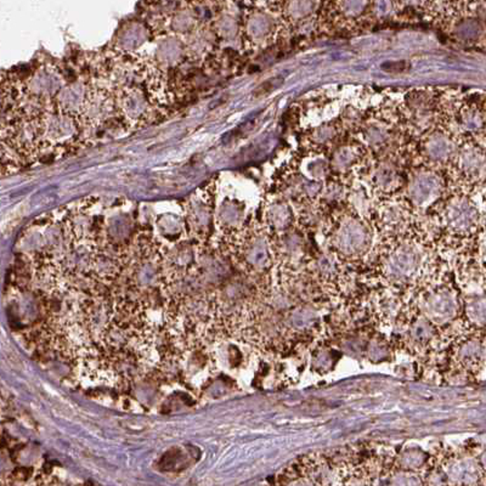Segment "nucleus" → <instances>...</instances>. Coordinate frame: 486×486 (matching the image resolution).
<instances>
[{"mask_svg":"<svg viewBox=\"0 0 486 486\" xmlns=\"http://www.w3.org/2000/svg\"><path fill=\"white\" fill-rule=\"evenodd\" d=\"M419 303L421 315L436 328L452 323L461 310L459 295L447 286L433 288L423 295Z\"/></svg>","mask_w":486,"mask_h":486,"instance_id":"nucleus-1","label":"nucleus"},{"mask_svg":"<svg viewBox=\"0 0 486 486\" xmlns=\"http://www.w3.org/2000/svg\"><path fill=\"white\" fill-rule=\"evenodd\" d=\"M421 264L422 258H419L416 250L409 248L398 250L386 263V278L394 285L410 283L414 278H417Z\"/></svg>","mask_w":486,"mask_h":486,"instance_id":"nucleus-2","label":"nucleus"},{"mask_svg":"<svg viewBox=\"0 0 486 486\" xmlns=\"http://www.w3.org/2000/svg\"><path fill=\"white\" fill-rule=\"evenodd\" d=\"M486 346L480 338L471 337L459 343L454 351V358L461 367L466 370L479 367L485 360Z\"/></svg>","mask_w":486,"mask_h":486,"instance_id":"nucleus-3","label":"nucleus"},{"mask_svg":"<svg viewBox=\"0 0 486 486\" xmlns=\"http://www.w3.org/2000/svg\"><path fill=\"white\" fill-rule=\"evenodd\" d=\"M407 342L412 348L423 349L432 343L436 337V326L422 315L410 325L406 331Z\"/></svg>","mask_w":486,"mask_h":486,"instance_id":"nucleus-4","label":"nucleus"},{"mask_svg":"<svg viewBox=\"0 0 486 486\" xmlns=\"http://www.w3.org/2000/svg\"><path fill=\"white\" fill-rule=\"evenodd\" d=\"M318 311L310 308L309 305L300 306L298 309L293 310L288 318V323L292 330L298 332L309 331L318 323Z\"/></svg>","mask_w":486,"mask_h":486,"instance_id":"nucleus-5","label":"nucleus"},{"mask_svg":"<svg viewBox=\"0 0 486 486\" xmlns=\"http://www.w3.org/2000/svg\"><path fill=\"white\" fill-rule=\"evenodd\" d=\"M466 313L472 325L479 328H486V292L473 295L466 303Z\"/></svg>","mask_w":486,"mask_h":486,"instance_id":"nucleus-6","label":"nucleus"},{"mask_svg":"<svg viewBox=\"0 0 486 486\" xmlns=\"http://www.w3.org/2000/svg\"><path fill=\"white\" fill-rule=\"evenodd\" d=\"M399 469L417 473L427 464V454L419 449H406L396 459Z\"/></svg>","mask_w":486,"mask_h":486,"instance_id":"nucleus-7","label":"nucleus"},{"mask_svg":"<svg viewBox=\"0 0 486 486\" xmlns=\"http://www.w3.org/2000/svg\"><path fill=\"white\" fill-rule=\"evenodd\" d=\"M386 486H426V484L417 473L398 469L388 478Z\"/></svg>","mask_w":486,"mask_h":486,"instance_id":"nucleus-8","label":"nucleus"},{"mask_svg":"<svg viewBox=\"0 0 486 486\" xmlns=\"http://www.w3.org/2000/svg\"><path fill=\"white\" fill-rule=\"evenodd\" d=\"M331 351H328V350H323V351H318V354L315 356L313 359V366L318 371H328V368L331 367L332 363H333V358H332Z\"/></svg>","mask_w":486,"mask_h":486,"instance_id":"nucleus-9","label":"nucleus"},{"mask_svg":"<svg viewBox=\"0 0 486 486\" xmlns=\"http://www.w3.org/2000/svg\"><path fill=\"white\" fill-rule=\"evenodd\" d=\"M282 83H283V79H282V78H271V79H269L266 82L263 83V84L255 91V95H265V94H268L270 91L275 90L276 88L280 87Z\"/></svg>","mask_w":486,"mask_h":486,"instance_id":"nucleus-10","label":"nucleus"},{"mask_svg":"<svg viewBox=\"0 0 486 486\" xmlns=\"http://www.w3.org/2000/svg\"><path fill=\"white\" fill-rule=\"evenodd\" d=\"M288 486H316L313 484L310 479L308 478L302 477L299 479H295V482H292L291 484H288Z\"/></svg>","mask_w":486,"mask_h":486,"instance_id":"nucleus-11","label":"nucleus"},{"mask_svg":"<svg viewBox=\"0 0 486 486\" xmlns=\"http://www.w3.org/2000/svg\"><path fill=\"white\" fill-rule=\"evenodd\" d=\"M478 462H479V464H480V467H482V472L485 473L486 474V451L485 452H482V454H480V457L478 459Z\"/></svg>","mask_w":486,"mask_h":486,"instance_id":"nucleus-12","label":"nucleus"},{"mask_svg":"<svg viewBox=\"0 0 486 486\" xmlns=\"http://www.w3.org/2000/svg\"><path fill=\"white\" fill-rule=\"evenodd\" d=\"M482 255H484V260H485L486 263V242L485 245H484V252H482Z\"/></svg>","mask_w":486,"mask_h":486,"instance_id":"nucleus-13","label":"nucleus"},{"mask_svg":"<svg viewBox=\"0 0 486 486\" xmlns=\"http://www.w3.org/2000/svg\"><path fill=\"white\" fill-rule=\"evenodd\" d=\"M484 364L486 365V354H485V360H484Z\"/></svg>","mask_w":486,"mask_h":486,"instance_id":"nucleus-14","label":"nucleus"}]
</instances>
